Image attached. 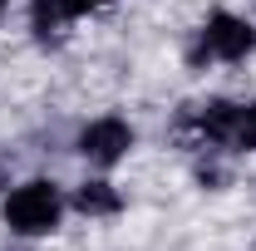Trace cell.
Masks as SVG:
<instances>
[{
	"label": "cell",
	"mask_w": 256,
	"mask_h": 251,
	"mask_svg": "<svg viewBox=\"0 0 256 251\" xmlns=\"http://www.w3.org/2000/svg\"><path fill=\"white\" fill-rule=\"evenodd\" d=\"M5 222L20 236H44L60 222V188L54 182H25L5 197Z\"/></svg>",
	"instance_id": "obj_1"
},
{
	"label": "cell",
	"mask_w": 256,
	"mask_h": 251,
	"mask_svg": "<svg viewBox=\"0 0 256 251\" xmlns=\"http://www.w3.org/2000/svg\"><path fill=\"white\" fill-rule=\"evenodd\" d=\"M252 44H256V30L246 20H236V15H212V20L202 25L197 54H207V60H242V54H252Z\"/></svg>",
	"instance_id": "obj_2"
},
{
	"label": "cell",
	"mask_w": 256,
	"mask_h": 251,
	"mask_svg": "<svg viewBox=\"0 0 256 251\" xmlns=\"http://www.w3.org/2000/svg\"><path fill=\"white\" fill-rule=\"evenodd\" d=\"M128 148H133V128L124 118H98V124H89L79 133V153L89 158V162H98V168L118 162Z\"/></svg>",
	"instance_id": "obj_3"
},
{
	"label": "cell",
	"mask_w": 256,
	"mask_h": 251,
	"mask_svg": "<svg viewBox=\"0 0 256 251\" xmlns=\"http://www.w3.org/2000/svg\"><path fill=\"white\" fill-rule=\"evenodd\" d=\"M197 124L207 138H217V143H232V128H236V104H202V114H197Z\"/></svg>",
	"instance_id": "obj_4"
},
{
	"label": "cell",
	"mask_w": 256,
	"mask_h": 251,
	"mask_svg": "<svg viewBox=\"0 0 256 251\" xmlns=\"http://www.w3.org/2000/svg\"><path fill=\"white\" fill-rule=\"evenodd\" d=\"M94 5H104V0H34V25H40V30H54L60 20L84 15V10H94Z\"/></svg>",
	"instance_id": "obj_5"
},
{
	"label": "cell",
	"mask_w": 256,
	"mask_h": 251,
	"mask_svg": "<svg viewBox=\"0 0 256 251\" xmlns=\"http://www.w3.org/2000/svg\"><path fill=\"white\" fill-rule=\"evenodd\" d=\"M74 202H79V212H89V217H98V212H118V192L108 188V182H84Z\"/></svg>",
	"instance_id": "obj_6"
},
{
	"label": "cell",
	"mask_w": 256,
	"mask_h": 251,
	"mask_svg": "<svg viewBox=\"0 0 256 251\" xmlns=\"http://www.w3.org/2000/svg\"><path fill=\"white\" fill-rule=\"evenodd\" d=\"M232 143H236V148H252V153H256V104L236 108V128H232Z\"/></svg>",
	"instance_id": "obj_7"
},
{
	"label": "cell",
	"mask_w": 256,
	"mask_h": 251,
	"mask_svg": "<svg viewBox=\"0 0 256 251\" xmlns=\"http://www.w3.org/2000/svg\"><path fill=\"white\" fill-rule=\"evenodd\" d=\"M0 5H5V0H0Z\"/></svg>",
	"instance_id": "obj_8"
}]
</instances>
